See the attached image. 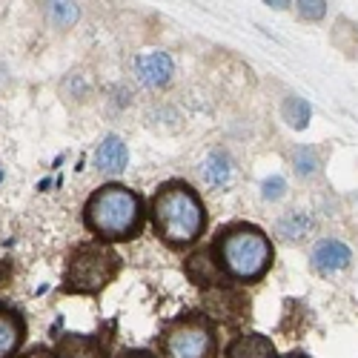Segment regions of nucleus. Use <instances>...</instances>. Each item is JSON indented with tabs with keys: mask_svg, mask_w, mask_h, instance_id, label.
Listing matches in <instances>:
<instances>
[{
	"mask_svg": "<svg viewBox=\"0 0 358 358\" xmlns=\"http://www.w3.org/2000/svg\"><path fill=\"white\" fill-rule=\"evenodd\" d=\"M210 255L218 266V273L229 284L252 287L266 278L275 261V247L261 227L250 221L224 224L210 244Z\"/></svg>",
	"mask_w": 358,
	"mask_h": 358,
	"instance_id": "1",
	"label": "nucleus"
},
{
	"mask_svg": "<svg viewBox=\"0 0 358 358\" xmlns=\"http://www.w3.org/2000/svg\"><path fill=\"white\" fill-rule=\"evenodd\" d=\"M149 218H152L155 235L175 252L198 244L201 235L206 232V206L198 189L184 178L164 181L152 192Z\"/></svg>",
	"mask_w": 358,
	"mask_h": 358,
	"instance_id": "2",
	"label": "nucleus"
},
{
	"mask_svg": "<svg viewBox=\"0 0 358 358\" xmlns=\"http://www.w3.org/2000/svg\"><path fill=\"white\" fill-rule=\"evenodd\" d=\"M146 215L149 210L135 189L117 181H106L86 198L80 221L98 241L124 244V241H135L143 232Z\"/></svg>",
	"mask_w": 358,
	"mask_h": 358,
	"instance_id": "3",
	"label": "nucleus"
},
{
	"mask_svg": "<svg viewBox=\"0 0 358 358\" xmlns=\"http://www.w3.org/2000/svg\"><path fill=\"white\" fill-rule=\"evenodd\" d=\"M121 255L112 250V244H103L98 238L80 241L69 250L66 266H64V295H101L121 273Z\"/></svg>",
	"mask_w": 358,
	"mask_h": 358,
	"instance_id": "4",
	"label": "nucleus"
},
{
	"mask_svg": "<svg viewBox=\"0 0 358 358\" xmlns=\"http://www.w3.org/2000/svg\"><path fill=\"white\" fill-rule=\"evenodd\" d=\"M161 358H218V324L195 310L164 327L158 338Z\"/></svg>",
	"mask_w": 358,
	"mask_h": 358,
	"instance_id": "5",
	"label": "nucleus"
},
{
	"mask_svg": "<svg viewBox=\"0 0 358 358\" xmlns=\"http://www.w3.org/2000/svg\"><path fill=\"white\" fill-rule=\"evenodd\" d=\"M55 358H112V330L98 333H64L57 338Z\"/></svg>",
	"mask_w": 358,
	"mask_h": 358,
	"instance_id": "6",
	"label": "nucleus"
},
{
	"mask_svg": "<svg viewBox=\"0 0 358 358\" xmlns=\"http://www.w3.org/2000/svg\"><path fill=\"white\" fill-rule=\"evenodd\" d=\"M172 75H175V61H172L166 52L155 49V52L138 55V61H135V78H138L143 86L161 89V86H166V83L172 80Z\"/></svg>",
	"mask_w": 358,
	"mask_h": 358,
	"instance_id": "7",
	"label": "nucleus"
},
{
	"mask_svg": "<svg viewBox=\"0 0 358 358\" xmlns=\"http://www.w3.org/2000/svg\"><path fill=\"white\" fill-rule=\"evenodd\" d=\"M26 341V318L17 307L0 301V358H12Z\"/></svg>",
	"mask_w": 358,
	"mask_h": 358,
	"instance_id": "8",
	"label": "nucleus"
},
{
	"mask_svg": "<svg viewBox=\"0 0 358 358\" xmlns=\"http://www.w3.org/2000/svg\"><path fill=\"white\" fill-rule=\"evenodd\" d=\"M129 164V149L124 143V138H117V135H106L98 149H95V172L106 175V178H115V175H121Z\"/></svg>",
	"mask_w": 358,
	"mask_h": 358,
	"instance_id": "9",
	"label": "nucleus"
},
{
	"mask_svg": "<svg viewBox=\"0 0 358 358\" xmlns=\"http://www.w3.org/2000/svg\"><path fill=\"white\" fill-rule=\"evenodd\" d=\"M350 247L336 241V238H324L313 247V266L321 273V275H333V273H341L350 266Z\"/></svg>",
	"mask_w": 358,
	"mask_h": 358,
	"instance_id": "10",
	"label": "nucleus"
},
{
	"mask_svg": "<svg viewBox=\"0 0 358 358\" xmlns=\"http://www.w3.org/2000/svg\"><path fill=\"white\" fill-rule=\"evenodd\" d=\"M224 358H281L275 344L261 336V333H241L235 336L227 350H224Z\"/></svg>",
	"mask_w": 358,
	"mask_h": 358,
	"instance_id": "11",
	"label": "nucleus"
},
{
	"mask_svg": "<svg viewBox=\"0 0 358 358\" xmlns=\"http://www.w3.org/2000/svg\"><path fill=\"white\" fill-rule=\"evenodd\" d=\"M201 178L210 187H215V189H227L232 184L235 164H232L227 149H213V152L203 155V161H201Z\"/></svg>",
	"mask_w": 358,
	"mask_h": 358,
	"instance_id": "12",
	"label": "nucleus"
},
{
	"mask_svg": "<svg viewBox=\"0 0 358 358\" xmlns=\"http://www.w3.org/2000/svg\"><path fill=\"white\" fill-rule=\"evenodd\" d=\"M313 229H315V221H313V215H307V213H289V215H284V218L275 224V235H281L284 241H292V244L304 241V238H307Z\"/></svg>",
	"mask_w": 358,
	"mask_h": 358,
	"instance_id": "13",
	"label": "nucleus"
},
{
	"mask_svg": "<svg viewBox=\"0 0 358 358\" xmlns=\"http://www.w3.org/2000/svg\"><path fill=\"white\" fill-rule=\"evenodd\" d=\"M310 103L304 101V98H298V95H289L287 101H284V117H287V124L292 127V129H307V124H310Z\"/></svg>",
	"mask_w": 358,
	"mask_h": 358,
	"instance_id": "14",
	"label": "nucleus"
},
{
	"mask_svg": "<svg viewBox=\"0 0 358 358\" xmlns=\"http://www.w3.org/2000/svg\"><path fill=\"white\" fill-rule=\"evenodd\" d=\"M46 17L57 29H69L72 23H78L80 9H78V3H46Z\"/></svg>",
	"mask_w": 358,
	"mask_h": 358,
	"instance_id": "15",
	"label": "nucleus"
},
{
	"mask_svg": "<svg viewBox=\"0 0 358 358\" xmlns=\"http://www.w3.org/2000/svg\"><path fill=\"white\" fill-rule=\"evenodd\" d=\"M289 161H292V166H295V172L298 175H313L315 169H318V155H315V149L313 146H295L292 149V155H289Z\"/></svg>",
	"mask_w": 358,
	"mask_h": 358,
	"instance_id": "16",
	"label": "nucleus"
},
{
	"mask_svg": "<svg viewBox=\"0 0 358 358\" xmlns=\"http://www.w3.org/2000/svg\"><path fill=\"white\" fill-rule=\"evenodd\" d=\"M295 6H298V12H301V17H307V20H318L327 12V3H321V0H315V3H310V0H301V3H295Z\"/></svg>",
	"mask_w": 358,
	"mask_h": 358,
	"instance_id": "17",
	"label": "nucleus"
},
{
	"mask_svg": "<svg viewBox=\"0 0 358 358\" xmlns=\"http://www.w3.org/2000/svg\"><path fill=\"white\" fill-rule=\"evenodd\" d=\"M281 195H284V178H278V175L266 178V181H264V198L275 201V198H281Z\"/></svg>",
	"mask_w": 358,
	"mask_h": 358,
	"instance_id": "18",
	"label": "nucleus"
},
{
	"mask_svg": "<svg viewBox=\"0 0 358 358\" xmlns=\"http://www.w3.org/2000/svg\"><path fill=\"white\" fill-rule=\"evenodd\" d=\"M115 358H158L152 350H141V347H132V350H121Z\"/></svg>",
	"mask_w": 358,
	"mask_h": 358,
	"instance_id": "19",
	"label": "nucleus"
},
{
	"mask_svg": "<svg viewBox=\"0 0 358 358\" xmlns=\"http://www.w3.org/2000/svg\"><path fill=\"white\" fill-rule=\"evenodd\" d=\"M20 358H55V350H49V347H32V350H26Z\"/></svg>",
	"mask_w": 358,
	"mask_h": 358,
	"instance_id": "20",
	"label": "nucleus"
},
{
	"mask_svg": "<svg viewBox=\"0 0 358 358\" xmlns=\"http://www.w3.org/2000/svg\"><path fill=\"white\" fill-rule=\"evenodd\" d=\"M281 358H313V355H307V352H301V350H292V352H287V355H281Z\"/></svg>",
	"mask_w": 358,
	"mask_h": 358,
	"instance_id": "21",
	"label": "nucleus"
}]
</instances>
